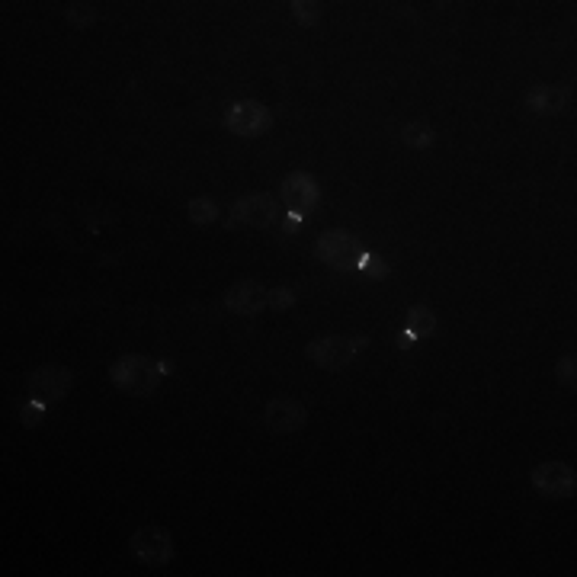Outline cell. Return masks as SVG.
Instances as JSON below:
<instances>
[{
  "label": "cell",
  "instance_id": "16",
  "mask_svg": "<svg viewBox=\"0 0 577 577\" xmlns=\"http://www.w3.org/2000/svg\"><path fill=\"white\" fill-rule=\"evenodd\" d=\"M65 17H68V23L74 26V29H90L93 23H97V17H100V10H97V4H81V0H74V4H68L65 7Z\"/></svg>",
  "mask_w": 577,
  "mask_h": 577
},
{
  "label": "cell",
  "instance_id": "11",
  "mask_svg": "<svg viewBox=\"0 0 577 577\" xmlns=\"http://www.w3.org/2000/svg\"><path fill=\"white\" fill-rule=\"evenodd\" d=\"M225 308L231 315H260L263 308H270V289L260 283V279H241L225 292Z\"/></svg>",
  "mask_w": 577,
  "mask_h": 577
},
{
  "label": "cell",
  "instance_id": "9",
  "mask_svg": "<svg viewBox=\"0 0 577 577\" xmlns=\"http://www.w3.org/2000/svg\"><path fill=\"white\" fill-rule=\"evenodd\" d=\"M305 424H308V408L295 398L279 395V398L267 401V408H263V427L270 433H295Z\"/></svg>",
  "mask_w": 577,
  "mask_h": 577
},
{
  "label": "cell",
  "instance_id": "18",
  "mask_svg": "<svg viewBox=\"0 0 577 577\" xmlns=\"http://www.w3.org/2000/svg\"><path fill=\"white\" fill-rule=\"evenodd\" d=\"M356 267H360L369 279H385L388 273H392V267H388V263H382L376 254H369V251H363L360 257H356Z\"/></svg>",
  "mask_w": 577,
  "mask_h": 577
},
{
  "label": "cell",
  "instance_id": "10",
  "mask_svg": "<svg viewBox=\"0 0 577 577\" xmlns=\"http://www.w3.org/2000/svg\"><path fill=\"white\" fill-rule=\"evenodd\" d=\"M279 196H283V202L289 206V212H308L315 209L321 202V186L318 180L305 174V170H292V174L283 177V183H279Z\"/></svg>",
  "mask_w": 577,
  "mask_h": 577
},
{
  "label": "cell",
  "instance_id": "3",
  "mask_svg": "<svg viewBox=\"0 0 577 577\" xmlns=\"http://www.w3.org/2000/svg\"><path fill=\"white\" fill-rule=\"evenodd\" d=\"M129 549L138 565L145 568H164L174 561V536L164 526H142L129 539Z\"/></svg>",
  "mask_w": 577,
  "mask_h": 577
},
{
  "label": "cell",
  "instance_id": "15",
  "mask_svg": "<svg viewBox=\"0 0 577 577\" xmlns=\"http://www.w3.org/2000/svg\"><path fill=\"white\" fill-rule=\"evenodd\" d=\"M186 215H190L193 225H212L218 218V202L212 196H196L190 199V206H186Z\"/></svg>",
  "mask_w": 577,
  "mask_h": 577
},
{
  "label": "cell",
  "instance_id": "20",
  "mask_svg": "<svg viewBox=\"0 0 577 577\" xmlns=\"http://www.w3.org/2000/svg\"><path fill=\"white\" fill-rule=\"evenodd\" d=\"M20 420H23V427H39L42 420H45V401H39V398H33V401H26L23 404V411H20Z\"/></svg>",
  "mask_w": 577,
  "mask_h": 577
},
{
  "label": "cell",
  "instance_id": "13",
  "mask_svg": "<svg viewBox=\"0 0 577 577\" xmlns=\"http://www.w3.org/2000/svg\"><path fill=\"white\" fill-rule=\"evenodd\" d=\"M436 331V315L430 305H414L408 308V321H404V331L398 337V350H411L414 343L427 340Z\"/></svg>",
  "mask_w": 577,
  "mask_h": 577
},
{
  "label": "cell",
  "instance_id": "7",
  "mask_svg": "<svg viewBox=\"0 0 577 577\" xmlns=\"http://www.w3.org/2000/svg\"><path fill=\"white\" fill-rule=\"evenodd\" d=\"M71 388H74V372L68 366L49 363V366H39L33 376H29V392L45 404L65 401L71 395Z\"/></svg>",
  "mask_w": 577,
  "mask_h": 577
},
{
  "label": "cell",
  "instance_id": "6",
  "mask_svg": "<svg viewBox=\"0 0 577 577\" xmlns=\"http://www.w3.org/2000/svg\"><path fill=\"white\" fill-rule=\"evenodd\" d=\"M533 488L542 497H552V501H561V497H574L577 491V475L568 462H542L529 475Z\"/></svg>",
  "mask_w": 577,
  "mask_h": 577
},
{
  "label": "cell",
  "instance_id": "17",
  "mask_svg": "<svg viewBox=\"0 0 577 577\" xmlns=\"http://www.w3.org/2000/svg\"><path fill=\"white\" fill-rule=\"evenodd\" d=\"M292 10V17L299 26H315L321 20V13H324V4H311V0H292L289 4Z\"/></svg>",
  "mask_w": 577,
  "mask_h": 577
},
{
  "label": "cell",
  "instance_id": "12",
  "mask_svg": "<svg viewBox=\"0 0 577 577\" xmlns=\"http://www.w3.org/2000/svg\"><path fill=\"white\" fill-rule=\"evenodd\" d=\"M523 103H526L529 113H536V116H561L568 109V103H571V90L568 87L542 84V87L529 90Z\"/></svg>",
  "mask_w": 577,
  "mask_h": 577
},
{
  "label": "cell",
  "instance_id": "14",
  "mask_svg": "<svg viewBox=\"0 0 577 577\" xmlns=\"http://www.w3.org/2000/svg\"><path fill=\"white\" fill-rule=\"evenodd\" d=\"M401 142L414 151H427L436 145V132H433V126H427V122H408V126L401 129Z\"/></svg>",
  "mask_w": 577,
  "mask_h": 577
},
{
  "label": "cell",
  "instance_id": "2",
  "mask_svg": "<svg viewBox=\"0 0 577 577\" xmlns=\"http://www.w3.org/2000/svg\"><path fill=\"white\" fill-rule=\"evenodd\" d=\"M369 347V337H340V334H327L321 340H311L305 347V356L318 369H327V372H340L347 369L356 353Z\"/></svg>",
  "mask_w": 577,
  "mask_h": 577
},
{
  "label": "cell",
  "instance_id": "5",
  "mask_svg": "<svg viewBox=\"0 0 577 577\" xmlns=\"http://www.w3.org/2000/svg\"><path fill=\"white\" fill-rule=\"evenodd\" d=\"M360 254H363L360 238H356L353 231H347V228H331L315 241V257L321 263H327V267H334V270L347 267V263L356 260Z\"/></svg>",
  "mask_w": 577,
  "mask_h": 577
},
{
  "label": "cell",
  "instance_id": "19",
  "mask_svg": "<svg viewBox=\"0 0 577 577\" xmlns=\"http://www.w3.org/2000/svg\"><path fill=\"white\" fill-rule=\"evenodd\" d=\"M555 379L565 385V388H574V385H577V360H574V353H571V356H561V360L555 363Z\"/></svg>",
  "mask_w": 577,
  "mask_h": 577
},
{
  "label": "cell",
  "instance_id": "8",
  "mask_svg": "<svg viewBox=\"0 0 577 577\" xmlns=\"http://www.w3.org/2000/svg\"><path fill=\"white\" fill-rule=\"evenodd\" d=\"M279 218V202L270 193H247L231 206V225L270 228Z\"/></svg>",
  "mask_w": 577,
  "mask_h": 577
},
{
  "label": "cell",
  "instance_id": "1",
  "mask_svg": "<svg viewBox=\"0 0 577 577\" xmlns=\"http://www.w3.org/2000/svg\"><path fill=\"white\" fill-rule=\"evenodd\" d=\"M161 376H164V366L154 363L145 353H126L109 366V382H113V388L132 398H148L154 388L161 385Z\"/></svg>",
  "mask_w": 577,
  "mask_h": 577
},
{
  "label": "cell",
  "instance_id": "21",
  "mask_svg": "<svg viewBox=\"0 0 577 577\" xmlns=\"http://www.w3.org/2000/svg\"><path fill=\"white\" fill-rule=\"evenodd\" d=\"M292 305H295V292H292L289 286L270 289V308H273V311H286V308H292Z\"/></svg>",
  "mask_w": 577,
  "mask_h": 577
},
{
  "label": "cell",
  "instance_id": "22",
  "mask_svg": "<svg viewBox=\"0 0 577 577\" xmlns=\"http://www.w3.org/2000/svg\"><path fill=\"white\" fill-rule=\"evenodd\" d=\"M299 222H302V215H299V212H289V215H286V231H295V228H299Z\"/></svg>",
  "mask_w": 577,
  "mask_h": 577
},
{
  "label": "cell",
  "instance_id": "4",
  "mask_svg": "<svg viewBox=\"0 0 577 577\" xmlns=\"http://www.w3.org/2000/svg\"><path fill=\"white\" fill-rule=\"evenodd\" d=\"M225 129L241 138H260L273 129V113H270V106H263L260 100L231 103L225 109Z\"/></svg>",
  "mask_w": 577,
  "mask_h": 577
}]
</instances>
